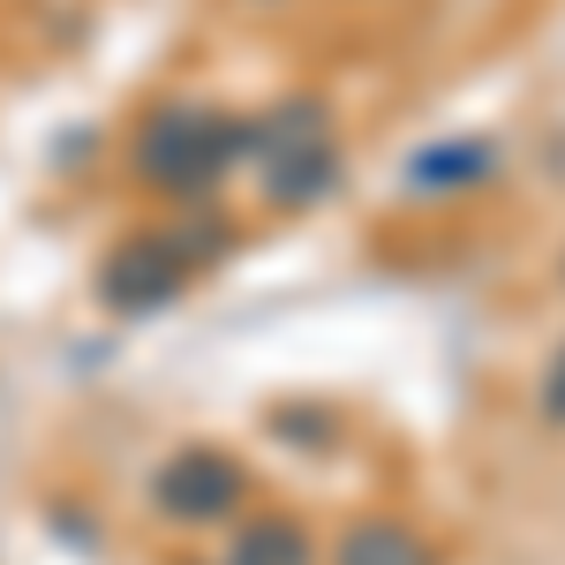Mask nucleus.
<instances>
[{"instance_id": "1", "label": "nucleus", "mask_w": 565, "mask_h": 565, "mask_svg": "<svg viewBox=\"0 0 565 565\" xmlns=\"http://www.w3.org/2000/svg\"><path fill=\"white\" fill-rule=\"evenodd\" d=\"M234 159H249V121H234V114H212V106H159L143 136H136V167L143 181H159V189H212Z\"/></svg>"}, {"instance_id": "2", "label": "nucleus", "mask_w": 565, "mask_h": 565, "mask_svg": "<svg viewBox=\"0 0 565 565\" xmlns=\"http://www.w3.org/2000/svg\"><path fill=\"white\" fill-rule=\"evenodd\" d=\"M212 257H218V234H204V242H196V234H143V242H129V249L106 257V271H98V302L121 309V317L167 309Z\"/></svg>"}, {"instance_id": "3", "label": "nucleus", "mask_w": 565, "mask_h": 565, "mask_svg": "<svg viewBox=\"0 0 565 565\" xmlns=\"http://www.w3.org/2000/svg\"><path fill=\"white\" fill-rule=\"evenodd\" d=\"M151 498H159V513L181 527H204V521H226L234 505H242V468L218 452V445H189L174 452L159 482H151Z\"/></svg>"}, {"instance_id": "4", "label": "nucleus", "mask_w": 565, "mask_h": 565, "mask_svg": "<svg viewBox=\"0 0 565 565\" xmlns=\"http://www.w3.org/2000/svg\"><path fill=\"white\" fill-rule=\"evenodd\" d=\"M257 174H264V196H271V204H309V196H324V189L340 181V167H332V151H324V136H317V143H295V151L257 159Z\"/></svg>"}, {"instance_id": "5", "label": "nucleus", "mask_w": 565, "mask_h": 565, "mask_svg": "<svg viewBox=\"0 0 565 565\" xmlns=\"http://www.w3.org/2000/svg\"><path fill=\"white\" fill-rule=\"evenodd\" d=\"M340 565H430V543L399 521H362L340 543Z\"/></svg>"}, {"instance_id": "6", "label": "nucleus", "mask_w": 565, "mask_h": 565, "mask_svg": "<svg viewBox=\"0 0 565 565\" xmlns=\"http://www.w3.org/2000/svg\"><path fill=\"white\" fill-rule=\"evenodd\" d=\"M490 174H498L490 143H430L415 159V189H460V181H490Z\"/></svg>"}, {"instance_id": "7", "label": "nucleus", "mask_w": 565, "mask_h": 565, "mask_svg": "<svg viewBox=\"0 0 565 565\" xmlns=\"http://www.w3.org/2000/svg\"><path fill=\"white\" fill-rule=\"evenodd\" d=\"M226 565H309V535L295 521H249L242 535H234V558Z\"/></svg>"}, {"instance_id": "8", "label": "nucleus", "mask_w": 565, "mask_h": 565, "mask_svg": "<svg viewBox=\"0 0 565 565\" xmlns=\"http://www.w3.org/2000/svg\"><path fill=\"white\" fill-rule=\"evenodd\" d=\"M543 415L565 423V348H558V362H551V377H543Z\"/></svg>"}]
</instances>
